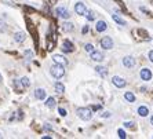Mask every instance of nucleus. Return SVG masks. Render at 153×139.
<instances>
[{
	"label": "nucleus",
	"mask_w": 153,
	"mask_h": 139,
	"mask_svg": "<svg viewBox=\"0 0 153 139\" xmlns=\"http://www.w3.org/2000/svg\"><path fill=\"white\" fill-rule=\"evenodd\" d=\"M77 116L84 121H88L91 120V117H92V110L88 108H79L77 109Z\"/></svg>",
	"instance_id": "obj_1"
},
{
	"label": "nucleus",
	"mask_w": 153,
	"mask_h": 139,
	"mask_svg": "<svg viewBox=\"0 0 153 139\" xmlns=\"http://www.w3.org/2000/svg\"><path fill=\"white\" fill-rule=\"evenodd\" d=\"M51 75L55 77V79H61V77L65 75V69L62 65H58L55 63L54 66H51Z\"/></svg>",
	"instance_id": "obj_2"
},
{
	"label": "nucleus",
	"mask_w": 153,
	"mask_h": 139,
	"mask_svg": "<svg viewBox=\"0 0 153 139\" xmlns=\"http://www.w3.org/2000/svg\"><path fill=\"white\" fill-rule=\"evenodd\" d=\"M101 47L103 50H110V48H113V40L109 37V36H105V37L101 40Z\"/></svg>",
	"instance_id": "obj_3"
},
{
	"label": "nucleus",
	"mask_w": 153,
	"mask_h": 139,
	"mask_svg": "<svg viewBox=\"0 0 153 139\" xmlns=\"http://www.w3.org/2000/svg\"><path fill=\"white\" fill-rule=\"evenodd\" d=\"M55 13L58 14V17H61V18H64V19H68L70 15L69 11L66 8H64V7H58L57 10H55Z\"/></svg>",
	"instance_id": "obj_4"
},
{
	"label": "nucleus",
	"mask_w": 153,
	"mask_h": 139,
	"mask_svg": "<svg viewBox=\"0 0 153 139\" xmlns=\"http://www.w3.org/2000/svg\"><path fill=\"white\" fill-rule=\"evenodd\" d=\"M112 80H113V84H115L117 88H123V87H126V84H127L124 79H121V77H119V76H115Z\"/></svg>",
	"instance_id": "obj_5"
},
{
	"label": "nucleus",
	"mask_w": 153,
	"mask_h": 139,
	"mask_svg": "<svg viewBox=\"0 0 153 139\" xmlns=\"http://www.w3.org/2000/svg\"><path fill=\"white\" fill-rule=\"evenodd\" d=\"M141 79L145 80V81H149L152 79V72L148 69V68H143V69L141 70Z\"/></svg>",
	"instance_id": "obj_6"
},
{
	"label": "nucleus",
	"mask_w": 153,
	"mask_h": 139,
	"mask_svg": "<svg viewBox=\"0 0 153 139\" xmlns=\"http://www.w3.org/2000/svg\"><path fill=\"white\" fill-rule=\"evenodd\" d=\"M52 59H54V62L55 63H58V65H62V66H66L68 65V59L65 57H62V55H54L52 57Z\"/></svg>",
	"instance_id": "obj_7"
},
{
	"label": "nucleus",
	"mask_w": 153,
	"mask_h": 139,
	"mask_svg": "<svg viewBox=\"0 0 153 139\" xmlns=\"http://www.w3.org/2000/svg\"><path fill=\"white\" fill-rule=\"evenodd\" d=\"M123 65H124L126 68H134V66H135V59L133 57L123 58Z\"/></svg>",
	"instance_id": "obj_8"
},
{
	"label": "nucleus",
	"mask_w": 153,
	"mask_h": 139,
	"mask_svg": "<svg viewBox=\"0 0 153 139\" xmlns=\"http://www.w3.org/2000/svg\"><path fill=\"white\" fill-rule=\"evenodd\" d=\"M62 51H64V52H72V51H75V47L72 44V41L65 40L64 44H62Z\"/></svg>",
	"instance_id": "obj_9"
},
{
	"label": "nucleus",
	"mask_w": 153,
	"mask_h": 139,
	"mask_svg": "<svg viewBox=\"0 0 153 139\" xmlns=\"http://www.w3.org/2000/svg\"><path fill=\"white\" fill-rule=\"evenodd\" d=\"M75 11H76V14H79V15H84L86 14V6H84V3H76V6H75Z\"/></svg>",
	"instance_id": "obj_10"
},
{
	"label": "nucleus",
	"mask_w": 153,
	"mask_h": 139,
	"mask_svg": "<svg viewBox=\"0 0 153 139\" xmlns=\"http://www.w3.org/2000/svg\"><path fill=\"white\" fill-rule=\"evenodd\" d=\"M91 59L92 61H97V62H99V61H102L103 59V55H102V52H99V51H91Z\"/></svg>",
	"instance_id": "obj_11"
},
{
	"label": "nucleus",
	"mask_w": 153,
	"mask_h": 139,
	"mask_svg": "<svg viewBox=\"0 0 153 139\" xmlns=\"http://www.w3.org/2000/svg\"><path fill=\"white\" fill-rule=\"evenodd\" d=\"M35 96H36V99H40V101H43L46 98V91L43 88H37L35 91Z\"/></svg>",
	"instance_id": "obj_12"
},
{
	"label": "nucleus",
	"mask_w": 153,
	"mask_h": 139,
	"mask_svg": "<svg viewBox=\"0 0 153 139\" xmlns=\"http://www.w3.org/2000/svg\"><path fill=\"white\" fill-rule=\"evenodd\" d=\"M106 22L105 21H98L97 22V26H95V29H97V32H105L106 31Z\"/></svg>",
	"instance_id": "obj_13"
},
{
	"label": "nucleus",
	"mask_w": 153,
	"mask_h": 139,
	"mask_svg": "<svg viewBox=\"0 0 153 139\" xmlns=\"http://www.w3.org/2000/svg\"><path fill=\"white\" fill-rule=\"evenodd\" d=\"M95 70H97V73H98L99 76H102V77L108 76V69H106L105 66H97Z\"/></svg>",
	"instance_id": "obj_14"
},
{
	"label": "nucleus",
	"mask_w": 153,
	"mask_h": 139,
	"mask_svg": "<svg viewBox=\"0 0 153 139\" xmlns=\"http://www.w3.org/2000/svg\"><path fill=\"white\" fill-rule=\"evenodd\" d=\"M25 33L24 32H18V33H15V36H14V39H15V41H18V43H22L24 40H25Z\"/></svg>",
	"instance_id": "obj_15"
},
{
	"label": "nucleus",
	"mask_w": 153,
	"mask_h": 139,
	"mask_svg": "<svg viewBox=\"0 0 153 139\" xmlns=\"http://www.w3.org/2000/svg\"><path fill=\"white\" fill-rule=\"evenodd\" d=\"M138 114H139L141 117H146L148 114H149V109H148L146 106H141V108L138 109Z\"/></svg>",
	"instance_id": "obj_16"
},
{
	"label": "nucleus",
	"mask_w": 153,
	"mask_h": 139,
	"mask_svg": "<svg viewBox=\"0 0 153 139\" xmlns=\"http://www.w3.org/2000/svg\"><path fill=\"white\" fill-rule=\"evenodd\" d=\"M46 106L48 109H52V108H55V99L52 98V96H50L48 99H47V102H46Z\"/></svg>",
	"instance_id": "obj_17"
},
{
	"label": "nucleus",
	"mask_w": 153,
	"mask_h": 139,
	"mask_svg": "<svg viewBox=\"0 0 153 139\" xmlns=\"http://www.w3.org/2000/svg\"><path fill=\"white\" fill-rule=\"evenodd\" d=\"M62 29H64V32L73 31V24H70V22H64V25H62Z\"/></svg>",
	"instance_id": "obj_18"
},
{
	"label": "nucleus",
	"mask_w": 153,
	"mask_h": 139,
	"mask_svg": "<svg viewBox=\"0 0 153 139\" xmlns=\"http://www.w3.org/2000/svg\"><path fill=\"white\" fill-rule=\"evenodd\" d=\"M55 91H57V92H59V94H62V92L65 91L64 84H62V83H55Z\"/></svg>",
	"instance_id": "obj_19"
},
{
	"label": "nucleus",
	"mask_w": 153,
	"mask_h": 139,
	"mask_svg": "<svg viewBox=\"0 0 153 139\" xmlns=\"http://www.w3.org/2000/svg\"><path fill=\"white\" fill-rule=\"evenodd\" d=\"M124 98H126L128 102H135V95L133 94V92H126V94H124Z\"/></svg>",
	"instance_id": "obj_20"
},
{
	"label": "nucleus",
	"mask_w": 153,
	"mask_h": 139,
	"mask_svg": "<svg viewBox=\"0 0 153 139\" xmlns=\"http://www.w3.org/2000/svg\"><path fill=\"white\" fill-rule=\"evenodd\" d=\"M112 18H113V21H115V22H117L119 25H121V26L126 25V22H124V21H123V19H121L119 15H112Z\"/></svg>",
	"instance_id": "obj_21"
},
{
	"label": "nucleus",
	"mask_w": 153,
	"mask_h": 139,
	"mask_svg": "<svg viewBox=\"0 0 153 139\" xmlns=\"http://www.w3.org/2000/svg\"><path fill=\"white\" fill-rule=\"evenodd\" d=\"M21 83H22L24 88H28V87L31 85V81H29V79H28V77H22V79H21Z\"/></svg>",
	"instance_id": "obj_22"
},
{
	"label": "nucleus",
	"mask_w": 153,
	"mask_h": 139,
	"mask_svg": "<svg viewBox=\"0 0 153 139\" xmlns=\"http://www.w3.org/2000/svg\"><path fill=\"white\" fill-rule=\"evenodd\" d=\"M14 84H15V87H17V90H18V92H22V88H24V85H22L21 80H15V81H14Z\"/></svg>",
	"instance_id": "obj_23"
},
{
	"label": "nucleus",
	"mask_w": 153,
	"mask_h": 139,
	"mask_svg": "<svg viewBox=\"0 0 153 139\" xmlns=\"http://www.w3.org/2000/svg\"><path fill=\"white\" fill-rule=\"evenodd\" d=\"M84 15H86V18L88 19V21H92V19L95 18L94 13H91V11H86V14H84Z\"/></svg>",
	"instance_id": "obj_24"
},
{
	"label": "nucleus",
	"mask_w": 153,
	"mask_h": 139,
	"mask_svg": "<svg viewBox=\"0 0 153 139\" xmlns=\"http://www.w3.org/2000/svg\"><path fill=\"white\" fill-rule=\"evenodd\" d=\"M25 57H26V59H28V61H31V59H32V57H33V52H32V51H29V50H26L25 51Z\"/></svg>",
	"instance_id": "obj_25"
},
{
	"label": "nucleus",
	"mask_w": 153,
	"mask_h": 139,
	"mask_svg": "<svg viewBox=\"0 0 153 139\" xmlns=\"http://www.w3.org/2000/svg\"><path fill=\"white\" fill-rule=\"evenodd\" d=\"M117 134H119V138H121V139L127 138V135H126V132H124L123 130H119V131H117Z\"/></svg>",
	"instance_id": "obj_26"
},
{
	"label": "nucleus",
	"mask_w": 153,
	"mask_h": 139,
	"mask_svg": "<svg viewBox=\"0 0 153 139\" xmlns=\"http://www.w3.org/2000/svg\"><path fill=\"white\" fill-rule=\"evenodd\" d=\"M92 50H94V45H92V44H90V43H88V44H86V51L91 52Z\"/></svg>",
	"instance_id": "obj_27"
},
{
	"label": "nucleus",
	"mask_w": 153,
	"mask_h": 139,
	"mask_svg": "<svg viewBox=\"0 0 153 139\" xmlns=\"http://www.w3.org/2000/svg\"><path fill=\"white\" fill-rule=\"evenodd\" d=\"M124 127H127V128H131V130H134V125H133V123H130V121L124 123Z\"/></svg>",
	"instance_id": "obj_28"
},
{
	"label": "nucleus",
	"mask_w": 153,
	"mask_h": 139,
	"mask_svg": "<svg viewBox=\"0 0 153 139\" xmlns=\"http://www.w3.org/2000/svg\"><path fill=\"white\" fill-rule=\"evenodd\" d=\"M58 112H59V114H61V116H66V110H65V109H62V108H59L58 109Z\"/></svg>",
	"instance_id": "obj_29"
},
{
	"label": "nucleus",
	"mask_w": 153,
	"mask_h": 139,
	"mask_svg": "<svg viewBox=\"0 0 153 139\" xmlns=\"http://www.w3.org/2000/svg\"><path fill=\"white\" fill-rule=\"evenodd\" d=\"M101 117H110V113H109V112H105V113H101Z\"/></svg>",
	"instance_id": "obj_30"
},
{
	"label": "nucleus",
	"mask_w": 153,
	"mask_h": 139,
	"mask_svg": "<svg viewBox=\"0 0 153 139\" xmlns=\"http://www.w3.org/2000/svg\"><path fill=\"white\" fill-rule=\"evenodd\" d=\"M87 32H88V26H84L83 28V35H86Z\"/></svg>",
	"instance_id": "obj_31"
},
{
	"label": "nucleus",
	"mask_w": 153,
	"mask_h": 139,
	"mask_svg": "<svg viewBox=\"0 0 153 139\" xmlns=\"http://www.w3.org/2000/svg\"><path fill=\"white\" fill-rule=\"evenodd\" d=\"M149 59L153 62V51H150V52H149Z\"/></svg>",
	"instance_id": "obj_32"
},
{
	"label": "nucleus",
	"mask_w": 153,
	"mask_h": 139,
	"mask_svg": "<svg viewBox=\"0 0 153 139\" xmlns=\"http://www.w3.org/2000/svg\"><path fill=\"white\" fill-rule=\"evenodd\" d=\"M99 108H101V106H98V105H97V106H94V108H92V110H98Z\"/></svg>",
	"instance_id": "obj_33"
},
{
	"label": "nucleus",
	"mask_w": 153,
	"mask_h": 139,
	"mask_svg": "<svg viewBox=\"0 0 153 139\" xmlns=\"http://www.w3.org/2000/svg\"><path fill=\"white\" fill-rule=\"evenodd\" d=\"M48 1H50L51 4H54V3H57V0H48Z\"/></svg>",
	"instance_id": "obj_34"
},
{
	"label": "nucleus",
	"mask_w": 153,
	"mask_h": 139,
	"mask_svg": "<svg viewBox=\"0 0 153 139\" xmlns=\"http://www.w3.org/2000/svg\"><path fill=\"white\" fill-rule=\"evenodd\" d=\"M150 124L153 125V116H152V119H150Z\"/></svg>",
	"instance_id": "obj_35"
},
{
	"label": "nucleus",
	"mask_w": 153,
	"mask_h": 139,
	"mask_svg": "<svg viewBox=\"0 0 153 139\" xmlns=\"http://www.w3.org/2000/svg\"><path fill=\"white\" fill-rule=\"evenodd\" d=\"M0 83H1V75H0Z\"/></svg>",
	"instance_id": "obj_36"
}]
</instances>
